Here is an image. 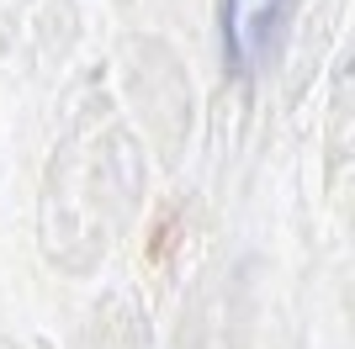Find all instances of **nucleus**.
<instances>
[{"label":"nucleus","instance_id":"f257e3e1","mask_svg":"<svg viewBox=\"0 0 355 349\" xmlns=\"http://www.w3.org/2000/svg\"><path fill=\"white\" fill-rule=\"evenodd\" d=\"M297 0H223V48L239 69H260L286 32Z\"/></svg>","mask_w":355,"mask_h":349}]
</instances>
